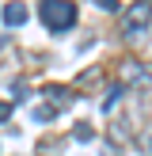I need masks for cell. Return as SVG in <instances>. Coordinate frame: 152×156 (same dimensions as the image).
<instances>
[{
    "instance_id": "cell-1",
    "label": "cell",
    "mask_w": 152,
    "mask_h": 156,
    "mask_svg": "<svg viewBox=\"0 0 152 156\" xmlns=\"http://www.w3.org/2000/svg\"><path fill=\"white\" fill-rule=\"evenodd\" d=\"M38 15L53 34H61L76 23V4L72 0H38Z\"/></svg>"
},
{
    "instance_id": "cell-2",
    "label": "cell",
    "mask_w": 152,
    "mask_h": 156,
    "mask_svg": "<svg viewBox=\"0 0 152 156\" xmlns=\"http://www.w3.org/2000/svg\"><path fill=\"white\" fill-rule=\"evenodd\" d=\"M148 23H152V0H141V4H133L129 15H126V34L129 38H133V34H144Z\"/></svg>"
},
{
    "instance_id": "cell-3",
    "label": "cell",
    "mask_w": 152,
    "mask_h": 156,
    "mask_svg": "<svg viewBox=\"0 0 152 156\" xmlns=\"http://www.w3.org/2000/svg\"><path fill=\"white\" fill-rule=\"evenodd\" d=\"M4 23H8V27H19V23H27V4H19V0L4 4Z\"/></svg>"
},
{
    "instance_id": "cell-4",
    "label": "cell",
    "mask_w": 152,
    "mask_h": 156,
    "mask_svg": "<svg viewBox=\"0 0 152 156\" xmlns=\"http://www.w3.org/2000/svg\"><path fill=\"white\" fill-rule=\"evenodd\" d=\"M122 73H126V80H152V69L137 65V61H126V65H122Z\"/></svg>"
},
{
    "instance_id": "cell-5",
    "label": "cell",
    "mask_w": 152,
    "mask_h": 156,
    "mask_svg": "<svg viewBox=\"0 0 152 156\" xmlns=\"http://www.w3.org/2000/svg\"><path fill=\"white\" fill-rule=\"evenodd\" d=\"M99 76H103V69H88V73H80V76H76V84H80V88H95V80H99Z\"/></svg>"
},
{
    "instance_id": "cell-6",
    "label": "cell",
    "mask_w": 152,
    "mask_h": 156,
    "mask_svg": "<svg viewBox=\"0 0 152 156\" xmlns=\"http://www.w3.org/2000/svg\"><path fill=\"white\" fill-rule=\"evenodd\" d=\"M91 133H95V129H91L88 122H80V126L72 129V137H76V141H91Z\"/></svg>"
},
{
    "instance_id": "cell-7",
    "label": "cell",
    "mask_w": 152,
    "mask_h": 156,
    "mask_svg": "<svg viewBox=\"0 0 152 156\" xmlns=\"http://www.w3.org/2000/svg\"><path fill=\"white\" fill-rule=\"evenodd\" d=\"M34 118H38V122H53V118H57V111L46 103V107H38V111H34Z\"/></svg>"
},
{
    "instance_id": "cell-8",
    "label": "cell",
    "mask_w": 152,
    "mask_h": 156,
    "mask_svg": "<svg viewBox=\"0 0 152 156\" xmlns=\"http://www.w3.org/2000/svg\"><path fill=\"white\" fill-rule=\"evenodd\" d=\"M46 95H50L53 103H68V88H46Z\"/></svg>"
},
{
    "instance_id": "cell-9",
    "label": "cell",
    "mask_w": 152,
    "mask_h": 156,
    "mask_svg": "<svg viewBox=\"0 0 152 156\" xmlns=\"http://www.w3.org/2000/svg\"><path fill=\"white\" fill-rule=\"evenodd\" d=\"M99 8H106V12H118V0H95Z\"/></svg>"
},
{
    "instance_id": "cell-10",
    "label": "cell",
    "mask_w": 152,
    "mask_h": 156,
    "mask_svg": "<svg viewBox=\"0 0 152 156\" xmlns=\"http://www.w3.org/2000/svg\"><path fill=\"white\" fill-rule=\"evenodd\" d=\"M141 152H144V156H152V133H148V137L141 141Z\"/></svg>"
},
{
    "instance_id": "cell-11",
    "label": "cell",
    "mask_w": 152,
    "mask_h": 156,
    "mask_svg": "<svg viewBox=\"0 0 152 156\" xmlns=\"http://www.w3.org/2000/svg\"><path fill=\"white\" fill-rule=\"evenodd\" d=\"M8 114H12V103H0V122H8Z\"/></svg>"
},
{
    "instance_id": "cell-12",
    "label": "cell",
    "mask_w": 152,
    "mask_h": 156,
    "mask_svg": "<svg viewBox=\"0 0 152 156\" xmlns=\"http://www.w3.org/2000/svg\"><path fill=\"white\" fill-rule=\"evenodd\" d=\"M99 156H122V152L114 149V145H103V152H99Z\"/></svg>"
}]
</instances>
